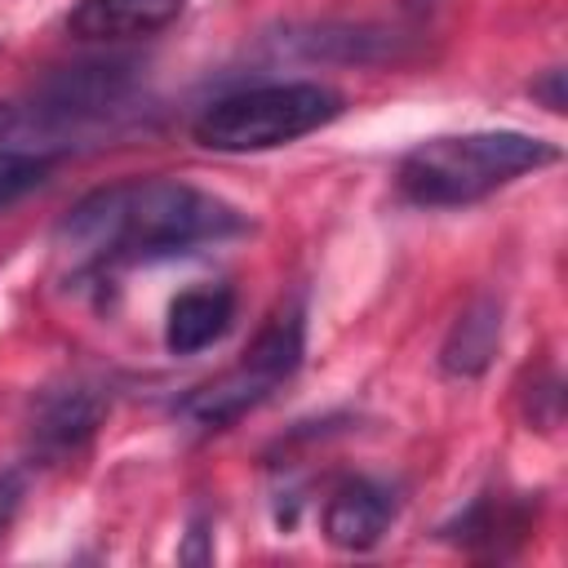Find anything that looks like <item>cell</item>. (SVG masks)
I'll list each match as a JSON object with an SVG mask.
<instances>
[{"label":"cell","instance_id":"1","mask_svg":"<svg viewBox=\"0 0 568 568\" xmlns=\"http://www.w3.org/2000/svg\"><path fill=\"white\" fill-rule=\"evenodd\" d=\"M244 231L248 217L213 191L178 178H124L89 191L58 222V253L75 280H111L129 266L186 257Z\"/></svg>","mask_w":568,"mask_h":568},{"label":"cell","instance_id":"2","mask_svg":"<svg viewBox=\"0 0 568 568\" xmlns=\"http://www.w3.org/2000/svg\"><path fill=\"white\" fill-rule=\"evenodd\" d=\"M559 160V146L519 129H475L439 133L399 155L395 186L408 204L422 209H462L524 173H537Z\"/></svg>","mask_w":568,"mask_h":568},{"label":"cell","instance_id":"3","mask_svg":"<svg viewBox=\"0 0 568 568\" xmlns=\"http://www.w3.org/2000/svg\"><path fill=\"white\" fill-rule=\"evenodd\" d=\"M346 111V98L315 80H284V84H253L235 89L226 98H213L191 133L209 151L244 155V151H271L288 146L324 124H333Z\"/></svg>","mask_w":568,"mask_h":568},{"label":"cell","instance_id":"4","mask_svg":"<svg viewBox=\"0 0 568 568\" xmlns=\"http://www.w3.org/2000/svg\"><path fill=\"white\" fill-rule=\"evenodd\" d=\"M306 351V324H302V306H280L257 337L248 342V351L240 355L235 368H226L222 377L195 386L182 399V417L204 426V430H222L231 422H240L248 408H257L262 399L275 395L280 382H288L302 364Z\"/></svg>","mask_w":568,"mask_h":568},{"label":"cell","instance_id":"5","mask_svg":"<svg viewBox=\"0 0 568 568\" xmlns=\"http://www.w3.org/2000/svg\"><path fill=\"white\" fill-rule=\"evenodd\" d=\"M395 515H399V497L390 484L351 475L328 493L320 528L337 550H373L395 524Z\"/></svg>","mask_w":568,"mask_h":568},{"label":"cell","instance_id":"6","mask_svg":"<svg viewBox=\"0 0 568 568\" xmlns=\"http://www.w3.org/2000/svg\"><path fill=\"white\" fill-rule=\"evenodd\" d=\"M102 413H106V399L98 386L71 382V386L44 390L31 413V453L44 462H62V457L80 453L93 439Z\"/></svg>","mask_w":568,"mask_h":568},{"label":"cell","instance_id":"7","mask_svg":"<svg viewBox=\"0 0 568 568\" xmlns=\"http://www.w3.org/2000/svg\"><path fill=\"white\" fill-rule=\"evenodd\" d=\"M186 0H75L67 13V31L80 40H138L173 27Z\"/></svg>","mask_w":568,"mask_h":568},{"label":"cell","instance_id":"8","mask_svg":"<svg viewBox=\"0 0 568 568\" xmlns=\"http://www.w3.org/2000/svg\"><path fill=\"white\" fill-rule=\"evenodd\" d=\"M284 49L302 53V58H320V62H390L404 49V36L386 31V27H368V22H320V27H297L288 36H280Z\"/></svg>","mask_w":568,"mask_h":568},{"label":"cell","instance_id":"9","mask_svg":"<svg viewBox=\"0 0 568 568\" xmlns=\"http://www.w3.org/2000/svg\"><path fill=\"white\" fill-rule=\"evenodd\" d=\"M235 324V293L226 284H200L169 302L164 315V346L169 355H200L222 342Z\"/></svg>","mask_w":568,"mask_h":568},{"label":"cell","instance_id":"10","mask_svg":"<svg viewBox=\"0 0 568 568\" xmlns=\"http://www.w3.org/2000/svg\"><path fill=\"white\" fill-rule=\"evenodd\" d=\"M501 346V302L497 297H475L448 328L444 346H439V368L444 377H479L488 373L493 355Z\"/></svg>","mask_w":568,"mask_h":568},{"label":"cell","instance_id":"11","mask_svg":"<svg viewBox=\"0 0 568 568\" xmlns=\"http://www.w3.org/2000/svg\"><path fill=\"white\" fill-rule=\"evenodd\" d=\"M524 528H528V501H510V497H475L453 524H444V532L457 546L488 555H501V541H519Z\"/></svg>","mask_w":568,"mask_h":568},{"label":"cell","instance_id":"12","mask_svg":"<svg viewBox=\"0 0 568 568\" xmlns=\"http://www.w3.org/2000/svg\"><path fill=\"white\" fill-rule=\"evenodd\" d=\"M22 493H27V470L22 466H4L0 470V537L9 532L18 506H22Z\"/></svg>","mask_w":568,"mask_h":568},{"label":"cell","instance_id":"13","mask_svg":"<svg viewBox=\"0 0 568 568\" xmlns=\"http://www.w3.org/2000/svg\"><path fill=\"white\" fill-rule=\"evenodd\" d=\"M178 559H182V564H209V559H213V546H209V528H204V519H191L186 541L178 546Z\"/></svg>","mask_w":568,"mask_h":568},{"label":"cell","instance_id":"14","mask_svg":"<svg viewBox=\"0 0 568 568\" xmlns=\"http://www.w3.org/2000/svg\"><path fill=\"white\" fill-rule=\"evenodd\" d=\"M528 89H532V98L546 102V111H555V115L564 111V71H559V67H550V71H546L541 80H532Z\"/></svg>","mask_w":568,"mask_h":568},{"label":"cell","instance_id":"15","mask_svg":"<svg viewBox=\"0 0 568 568\" xmlns=\"http://www.w3.org/2000/svg\"><path fill=\"white\" fill-rule=\"evenodd\" d=\"M435 0H404V9H413V13H422V9H430Z\"/></svg>","mask_w":568,"mask_h":568}]
</instances>
